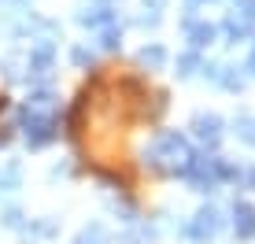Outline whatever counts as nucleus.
Instances as JSON below:
<instances>
[{
  "instance_id": "nucleus-6",
  "label": "nucleus",
  "mask_w": 255,
  "mask_h": 244,
  "mask_svg": "<svg viewBox=\"0 0 255 244\" xmlns=\"http://www.w3.org/2000/svg\"><path fill=\"white\" fill-rule=\"evenodd\" d=\"M192 126H196V137L204 144H218V137H222V122H218L215 115H200Z\"/></svg>"
},
{
  "instance_id": "nucleus-9",
  "label": "nucleus",
  "mask_w": 255,
  "mask_h": 244,
  "mask_svg": "<svg viewBox=\"0 0 255 244\" xmlns=\"http://www.w3.org/2000/svg\"><path fill=\"white\" fill-rule=\"evenodd\" d=\"M15 185H19V167H7L4 174H0V189H4V193H11Z\"/></svg>"
},
{
  "instance_id": "nucleus-3",
  "label": "nucleus",
  "mask_w": 255,
  "mask_h": 244,
  "mask_svg": "<svg viewBox=\"0 0 255 244\" xmlns=\"http://www.w3.org/2000/svg\"><path fill=\"white\" fill-rule=\"evenodd\" d=\"M22 133H26V144L30 148H45V144L56 141V119L48 111L26 108L22 111Z\"/></svg>"
},
{
  "instance_id": "nucleus-5",
  "label": "nucleus",
  "mask_w": 255,
  "mask_h": 244,
  "mask_svg": "<svg viewBox=\"0 0 255 244\" xmlns=\"http://www.w3.org/2000/svg\"><path fill=\"white\" fill-rule=\"evenodd\" d=\"M233 230L241 241H255V204L233 200Z\"/></svg>"
},
{
  "instance_id": "nucleus-10",
  "label": "nucleus",
  "mask_w": 255,
  "mask_h": 244,
  "mask_svg": "<svg viewBox=\"0 0 255 244\" xmlns=\"http://www.w3.org/2000/svg\"><path fill=\"white\" fill-rule=\"evenodd\" d=\"M252 71H255V56H252Z\"/></svg>"
},
{
  "instance_id": "nucleus-7",
  "label": "nucleus",
  "mask_w": 255,
  "mask_h": 244,
  "mask_svg": "<svg viewBox=\"0 0 255 244\" xmlns=\"http://www.w3.org/2000/svg\"><path fill=\"white\" fill-rule=\"evenodd\" d=\"M233 133H237V141L255 148V115H237L233 119Z\"/></svg>"
},
{
  "instance_id": "nucleus-8",
  "label": "nucleus",
  "mask_w": 255,
  "mask_h": 244,
  "mask_svg": "<svg viewBox=\"0 0 255 244\" xmlns=\"http://www.w3.org/2000/svg\"><path fill=\"white\" fill-rule=\"evenodd\" d=\"M74 244H111V241H108V230H104L100 222H93V226H85V230L78 233Z\"/></svg>"
},
{
  "instance_id": "nucleus-2",
  "label": "nucleus",
  "mask_w": 255,
  "mask_h": 244,
  "mask_svg": "<svg viewBox=\"0 0 255 244\" xmlns=\"http://www.w3.org/2000/svg\"><path fill=\"white\" fill-rule=\"evenodd\" d=\"M222 230H226L222 211H218L215 204H204L196 215H192V222L185 226V237H189V241H196V244H207V241H215Z\"/></svg>"
},
{
  "instance_id": "nucleus-4",
  "label": "nucleus",
  "mask_w": 255,
  "mask_h": 244,
  "mask_svg": "<svg viewBox=\"0 0 255 244\" xmlns=\"http://www.w3.org/2000/svg\"><path fill=\"white\" fill-rule=\"evenodd\" d=\"M185 178L200 189V193H211L218 181H226V159H218V155H196Z\"/></svg>"
},
{
  "instance_id": "nucleus-1",
  "label": "nucleus",
  "mask_w": 255,
  "mask_h": 244,
  "mask_svg": "<svg viewBox=\"0 0 255 244\" xmlns=\"http://www.w3.org/2000/svg\"><path fill=\"white\" fill-rule=\"evenodd\" d=\"M192 159H196L192 144L181 133H174V129L159 133L152 144H148V152H144V167H152L155 174H166V178H185Z\"/></svg>"
}]
</instances>
